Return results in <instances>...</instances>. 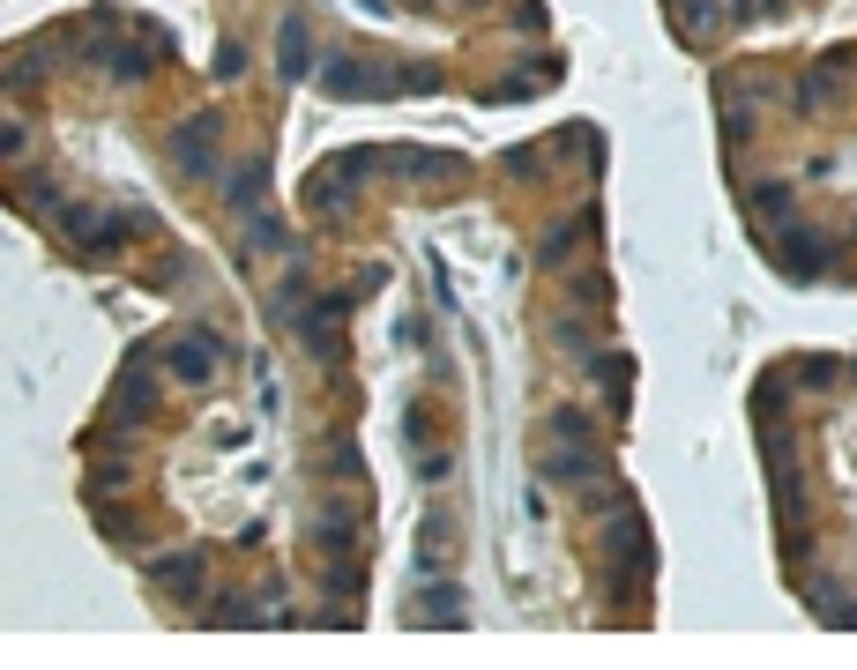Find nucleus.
<instances>
[{"mask_svg": "<svg viewBox=\"0 0 857 670\" xmlns=\"http://www.w3.org/2000/svg\"><path fill=\"white\" fill-rule=\"evenodd\" d=\"M284 75H306V31L284 23Z\"/></svg>", "mask_w": 857, "mask_h": 670, "instance_id": "nucleus-1", "label": "nucleus"}]
</instances>
